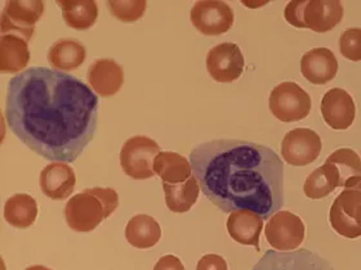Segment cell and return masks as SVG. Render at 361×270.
<instances>
[{"mask_svg": "<svg viewBox=\"0 0 361 270\" xmlns=\"http://www.w3.org/2000/svg\"><path fill=\"white\" fill-rule=\"evenodd\" d=\"M98 97L74 75L26 68L7 88L6 120L18 141L48 161L74 162L98 125Z\"/></svg>", "mask_w": 361, "mask_h": 270, "instance_id": "1", "label": "cell"}, {"mask_svg": "<svg viewBox=\"0 0 361 270\" xmlns=\"http://www.w3.org/2000/svg\"><path fill=\"white\" fill-rule=\"evenodd\" d=\"M190 162L200 191L224 212L253 211L269 220L284 206V164L267 146L213 139L195 146Z\"/></svg>", "mask_w": 361, "mask_h": 270, "instance_id": "2", "label": "cell"}, {"mask_svg": "<svg viewBox=\"0 0 361 270\" xmlns=\"http://www.w3.org/2000/svg\"><path fill=\"white\" fill-rule=\"evenodd\" d=\"M119 206V195L113 188H87L73 195L65 206V218L74 232H92Z\"/></svg>", "mask_w": 361, "mask_h": 270, "instance_id": "3", "label": "cell"}, {"mask_svg": "<svg viewBox=\"0 0 361 270\" xmlns=\"http://www.w3.org/2000/svg\"><path fill=\"white\" fill-rule=\"evenodd\" d=\"M284 17L297 29L325 34L342 21L343 6L338 0H293L286 6Z\"/></svg>", "mask_w": 361, "mask_h": 270, "instance_id": "4", "label": "cell"}, {"mask_svg": "<svg viewBox=\"0 0 361 270\" xmlns=\"http://www.w3.org/2000/svg\"><path fill=\"white\" fill-rule=\"evenodd\" d=\"M329 221L336 233L345 238L361 237V176L347 180L331 205Z\"/></svg>", "mask_w": 361, "mask_h": 270, "instance_id": "5", "label": "cell"}, {"mask_svg": "<svg viewBox=\"0 0 361 270\" xmlns=\"http://www.w3.org/2000/svg\"><path fill=\"white\" fill-rule=\"evenodd\" d=\"M160 152V146L149 136H132L121 147V169L132 179H150L155 175L154 161Z\"/></svg>", "mask_w": 361, "mask_h": 270, "instance_id": "6", "label": "cell"}, {"mask_svg": "<svg viewBox=\"0 0 361 270\" xmlns=\"http://www.w3.org/2000/svg\"><path fill=\"white\" fill-rule=\"evenodd\" d=\"M312 108L309 93L293 82L276 85L270 94L272 115L283 122H294L306 119Z\"/></svg>", "mask_w": 361, "mask_h": 270, "instance_id": "7", "label": "cell"}, {"mask_svg": "<svg viewBox=\"0 0 361 270\" xmlns=\"http://www.w3.org/2000/svg\"><path fill=\"white\" fill-rule=\"evenodd\" d=\"M43 13L44 3L40 0L7 1L0 18L1 35H16L29 41Z\"/></svg>", "mask_w": 361, "mask_h": 270, "instance_id": "8", "label": "cell"}, {"mask_svg": "<svg viewBox=\"0 0 361 270\" xmlns=\"http://www.w3.org/2000/svg\"><path fill=\"white\" fill-rule=\"evenodd\" d=\"M306 228L300 217L290 211H278L264 229L266 240L276 251H294L305 240Z\"/></svg>", "mask_w": 361, "mask_h": 270, "instance_id": "9", "label": "cell"}, {"mask_svg": "<svg viewBox=\"0 0 361 270\" xmlns=\"http://www.w3.org/2000/svg\"><path fill=\"white\" fill-rule=\"evenodd\" d=\"M252 270H336L331 262L310 250L266 251Z\"/></svg>", "mask_w": 361, "mask_h": 270, "instance_id": "10", "label": "cell"}, {"mask_svg": "<svg viewBox=\"0 0 361 270\" xmlns=\"http://www.w3.org/2000/svg\"><path fill=\"white\" fill-rule=\"evenodd\" d=\"M191 22L196 30L207 37H219L233 27V8L225 1L203 0L191 8Z\"/></svg>", "mask_w": 361, "mask_h": 270, "instance_id": "11", "label": "cell"}, {"mask_svg": "<svg viewBox=\"0 0 361 270\" xmlns=\"http://www.w3.org/2000/svg\"><path fill=\"white\" fill-rule=\"evenodd\" d=\"M322 150V138L311 129H293L286 133L281 143V156L289 165L297 167L315 162Z\"/></svg>", "mask_w": 361, "mask_h": 270, "instance_id": "12", "label": "cell"}, {"mask_svg": "<svg viewBox=\"0 0 361 270\" xmlns=\"http://www.w3.org/2000/svg\"><path fill=\"white\" fill-rule=\"evenodd\" d=\"M245 68V60L239 45L221 43L213 46L207 56V70L217 83H233Z\"/></svg>", "mask_w": 361, "mask_h": 270, "instance_id": "13", "label": "cell"}, {"mask_svg": "<svg viewBox=\"0 0 361 270\" xmlns=\"http://www.w3.org/2000/svg\"><path fill=\"white\" fill-rule=\"evenodd\" d=\"M320 110L325 124L333 130H347L356 117L354 99L341 88H333L324 94Z\"/></svg>", "mask_w": 361, "mask_h": 270, "instance_id": "14", "label": "cell"}, {"mask_svg": "<svg viewBox=\"0 0 361 270\" xmlns=\"http://www.w3.org/2000/svg\"><path fill=\"white\" fill-rule=\"evenodd\" d=\"M87 82L98 96L113 97L124 84V71L116 60L99 58L88 68Z\"/></svg>", "mask_w": 361, "mask_h": 270, "instance_id": "15", "label": "cell"}, {"mask_svg": "<svg viewBox=\"0 0 361 270\" xmlns=\"http://www.w3.org/2000/svg\"><path fill=\"white\" fill-rule=\"evenodd\" d=\"M75 186V172L66 162H52L40 173V189L44 195L54 201L68 198Z\"/></svg>", "mask_w": 361, "mask_h": 270, "instance_id": "16", "label": "cell"}, {"mask_svg": "<svg viewBox=\"0 0 361 270\" xmlns=\"http://www.w3.org/2000/svg\"><path fill=\"white\" fill-rule=\"evenodd\" d=\"M301 72L314 85L331 82L338 72V60L328 48H314L302 56Z\"/></svg>", "mask_w": 361, "mask_h": 270, "instance_id": "17", "label": "cell"}, {"mask_svg": "<svg viewBox=\"0 0 361 270\" xmlns=\"http://www.w3.org/2000/svg\"><path fill=\"white\" fill-rule=\"evenodd\" d=\"M227 232L235 242L253 246L259 251V238L264 229V219L248 210L233 211L227 219Z\"/></svg>", "mask_w": 361, "mask_h": 270, "instance_id": "18", "label": "cell"}, {"mask_svg": "<svg viewBox=\"0 0 361 270\" xmlns=\"http://www.w3.org/2000/svg\"><path fill=\"white\" fill-rule=\"evenodd\" d=\"M29 60V41L16 35H0V72L21 74Z\"/></svg>", "mask_w": 361, "mask_h": 270, "instance_id": "19", "label": "cell"}, {"mask_svg": "<svg viewBox=\"0 0 361 270\" xmlns=\"http://www.w3.org/2000/svg\"><path fill=\"white\" fill-rule=\"evenodd\" d=\"M85 58V46L76 39L65 38L57 40L48 51L49 65L62 72L80 68Z\"/></svg>", "mask_w": 361, "mask_h": 270, "instance_id": "20", "label": "cell"}, {"mask_svg": "<svg viewBox=\"0 0 361 270\" xmlns=\"http://www.w3.org/2000/svg\"><path fill=\"white\" fill-rule=\"evenodd\" d=\"M126 238L130 246L147 250L158 245L161 238V228L150 215L138 214L129 220L126 228Z\"/></svg>", "mask_w": 361, "mask_h": 270, "instance_id": "21", "label": "cell"}, {"mask_svg": "<svg viewBox=\"0 0 361 270\" xmlns=\"http://www.w3.org/2000/svg\"><path fill=\"white\" fill-rule=\"evenodd\" d=\"M154 173L163 180V183L180 184L192 176V167L190 160L185 156L166 150L160 152L155 158Z\"/></svg>", "mask_w": 361, "mask_h": 270, "instance_id": "22", "label": "cell"}, {"mask_svg": "<svg viewBox=\"0 0 361 270\" xmlns=\"http://www.w3.org/2000/svg\"><path fill=\"white\" fill-rule=\"evenodd\" d=\"M38 203L26 193H16L4 205V219L17 229L30 228L38 217Z\"/></svg>", "mask_w": 361, "mask_h": 270, "instance_id": "23", "label": "cell"}, {"mask_svg": "<svg viewBox=\"0 0 361 270\" xmlns=\"http://www.w3.org/2000/svg\"><path fill=\"white\" fill-rule=\"evenodd\" d=\"M68 27L88 30L98 18L97 3L93 0H59L56 1Z\"/></svg>", "mask_w": 361, "mask_h": 270, "instance_id": "24", "label": "cell"}, {"mask_svg": "<svg viewBox=\"0 0 361 270\" xmlns=\"http://www.w3.org/2000/svg\"><path fill=\"white\" fill-rule=\"evenodd\" d=\"M163 191L168 209L172 212L183 214L191 210V207L195 205L200 193V186L195 176H191L180 184L163 183Z\"/></svg>", "mask_w": 361, "mask_h": 270, "instance_id": "25", "label": "cell"}, {"mask_svg": "<svg viewBox=\"0 0 361 270\" xmlns=\"http://www.w3.org/2000/svg\"><path fill=\"white\" fill-rule=\"evenodd\" d=\"M341 188L339 173L336 166L325 162L310 174L303 186V192L311 200H322Z\"/></svg>", "mask_w": 361, "mask_h": 270, "instance_id": "26", "label": "cell"}, {"mask_svg": "<svg viewBox=\"0 0 361 270\" xmlns=\"http://www.w3.org/2000/svg\"><path fill=\"white\" fill-rule=\"evenodd\" d=\"M337 167L341 180V188L345 187L346 181L355 176H361V158L354 150L339 148L328 156L326 161Z\"/></svg>", "mask_w": 361, "mask_h": 270, "instance_id": "27", "label": "cell"}, {"mask_svg": "<svg viewBox=\"0 0 361 270\" xmlns=\"http://www.w3.org/2000/svg\"><path fill=\"white\" fill-rule=\"evenodd\" d=\"M107 8L111 15L124 23H132L138 21L146 12L147 1L145 0H130V1H121V0H109Z\"/></svg>", "mask_w": 361, "mask_h": 270, "instance_id": "28", "label": "cell"}, {"mask_svg": "<svg viewBox=\"0 0 361 270\" xmlns=\"http://www.w3.org/2000/svg\"><path fill=\"white\" fill-rule=\"evenodd\" d=\"M339 52L347 60L353 62L361 60V29L353 27L341 35Z\"/></svg>", "mask_w": 361, "mask_h": 270, "instance_id": "29", "label": "cell"}, {"mask_svg": "<svg viewBox=\"0 0 361 270\" xmlns=\"http://www.w3.org/2000/svg\"><path fill=\"white\" fill-rule=\"evenodd\" d=\"M196 270H228V265L222 256L207 254L197 262Z\"/></svg>", "mask_w": 361, "mask_h": 270, "instance_id": "30", "label": "cell"}, {"mask_svg": "<svg viewBox=\"0 0 361 270\" xmlns=\"http://www.w3.org/2000/svg\"><path fill=\"white\" fill-rule=\"evenodd\" d=\"M154 270H186L183 264L177 256L164 255L161 256L155 264Z\"/></svg>", "mask_w": 361, "mask_h": 270, "instance_id": "31", "label": "cell"}, {"mask_svg": "<svg viewBox=\"0 0 361 270\" xmlns=\"http://www.w3.org/2000/svg\"><path fill=\"white\" fill-rule=\"evenodd\" d=\"M25 270H53L51 268H47L44 265H31L29 268H26Z\"/></svg>", "mask_w": 361, "mask_h": 270, "instance_id": "32", "label": "cell"}]
</instances>
